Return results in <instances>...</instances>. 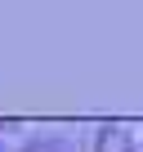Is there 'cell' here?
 <instances>
[{
	"label": "cell",
	"instance_id": "cell-1",
	"mask_svg": "<svg viewBox=\"0 0 143 152\" xmlns=\"http://www.w3.org/2000/svg\"><path fill=\"white\" fill-rule=\"evenodd\" d=\"M98 152H134V143H130L125 130H103L98 134Z\"/></svg>",
	"mask_w": 143,
	"mask_h": 152
}]
</instances>
